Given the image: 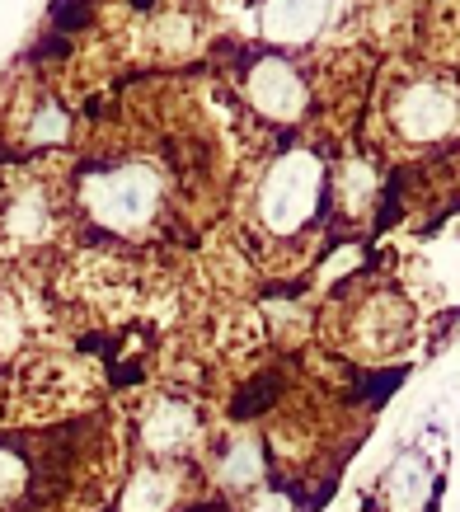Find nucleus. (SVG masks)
<instances>
[{"instance_id":"nucleus-3","label":"nucleus","mask_w":460,"mask_h":512,"mask_svg":"<svg viewBox=\"0 0 460 512\" xmlns=\"http://www.w3.org/2000/svg\"><path fill=\"white\" fill-rule=\"evenodd\" d=\"M254 94H259L263 109L273 118H282V123H296V113L306 109V85H301V76L282 57H263L254 66Z\"/></svg>"},{"instance_id":"nucleus-4","label":"nucleus","mask_w":460,"mask_h":512,"mask_svg":"<svg viewBox=\"0 0 460 512\" xmlns=\"http://www.w3.org/2000/svg\"><path fill=\"white\" fill-rule=\"evenodd\" d=\"M428 489H432V470L418 451H404V456L390 461V470L381 475V498L390 512H423L432 498Z\"/></svg>"},{"instance_id":"nucleus-1","label":"nucleus","mask_w":460,"mask_h":512,"mask_svg":"<svg viewBox=\"0 0 460 512\" xmlns=\"http://www.w3.org/2000/svg\"><path fill=\"white\" fill-rule=\"evenodd\" d=\"M385 123L409 146H442L460 132V85L442 76L395 80L385 94Z\"/></svg>"},{"instance_id":"nucleus-2","label":"nucleus","mask_w":460,"mask_h":512,"mask_svg":"<svg viewBox=\"0 0 460 512\" xmlns=\"http://www.w3.org/2000/svg\"><path fill=\"white\" fill-rule=\"evenodd\" d=\"M268 221L277 231H301L320 217L324 207V165L315 160V151H292L277 165L273 184H268Z\"/></svg>"}]
</instances>
